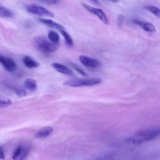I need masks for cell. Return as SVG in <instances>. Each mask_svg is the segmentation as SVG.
<instances>
[{
    "mask_svg": "<svg viewBox=\"0 0 160 160\" xmlns=\"http://www.w3.org/2000/svg\"><path fill=\"white\" fill-rule=\"evenodd\" d=\"M14 16V14L12 11L4 6H0V17L11 18H13Z\"/></svg>",
    "mask_w": 160,
    "mask_h": 160,
    "instance_id": "cell-14",
    "label": "cell"
},
{
    "mask_svg": "<svg viewBox=\"0 0 160 160\" xmlns=\"http://www.w3.org/2000/svg\"><path fill=\"white\" fill-rule=\"evenodd\" d=\"M48 38L51 41L54 42H59V36L56 32H55L54 31H50L48 32Z\"/></svg>",
    "mask_w": 160,
    "mask_h": 160,
    "instance_id": "cell-18",
    "label": "cell"
},
{
    "mask_svg": "<svg viewBox=\"0 0 160 160\" xmlns=\"http://www.w3.org/2000/svg\"><path fill=\"white\" fill-rule=\"evenodd\" d=\"M0 64L8 72H14L17 68L16 63L12 59L1 54H0Z\"/></svg>",
    "mask_w": 160,
    "mask_h": 160,
    "instance_id": "cell-6",
    "label": "cell"
},
{
    "mask_svg": "<svg viewBox=\"0 0 160 160\" xmlns=\"http://www.w3.org/2000/svg\"><path fill=\"white\" fill-rule=\"evenodd\" d=\"M101 82V79L99 78H89V79H77L68 80L64 82V84L69 87H82L91 86L98 84Z\"/></svg>",
    "mask_w": 160,
    "mask_h": 160,
    "instance_id": "cell-3",
    "label": "cell"
},
{
    "mask_svg": "<svg viewBox=\"0 0 160 160\" xmlns=\"http://www.w3.org/2000/svg\"><path fill=\"white\" fill-rule=\"evenodd\" d=\"M144 8L154 14L155 16L158 18H160V9L155 6L148 5L144 7Z\"/></svg>",
    "mask_w": 160,
    "mask_h": 160,
    "instance_id": "cell-16",
    "label": "cell"
},
{
    "mask_svg": "<svg viewBox=\"0 0 160 160\" xmlns=\"http://www.w3.org/2000/svg\"><path fill=\"white\" fill-rule=\"evenodd\" d=\"M41 1L48 4H55L59 2V0H40Z\"/></svg>",
    "mask_w": 160,
    "mask_h": 160,
    "instance_id": "cell-22",
    "label": "cell"
},
{
    "mask_svg": "<svg viewBox=\"0 0 160 160\" xmlns=\"http://www.w3.org/2000/svg\"><path fill=\"white\" fill-rule=\"evenodd\" d=\"M4 158H5V154H4V150L2 147H0V159H4Z\"/></svg>",
    "mask_w": 160,
    "mask_h": 160,
    "instance_id": "cell-23",
    "label": "cell"
},
{
    "mask_svg": "<svg viewBox=\"0 0 160 160\" xmlns=\"http://www.w3.org/2000/svg\"><path fill=\"white\" fill-rule=\"evenodd\" d=\"M39 21L42 24H45V25H46V26H48L50 28L58 29L59 31L62 30V29H64V28L62 25H61L60 24L51 20V19H45V18H40Z\"/></svg>",
    "mask_w": 160,
    "mask_h": 160,
    "instance_id": "cell-11",
    "label": "cell"
},
{
    "mask_svg": "<svg viewBox=\"0 0 160 160\" xmlns=\"http://www.w3.org/2000/svg\"><path fill=\"white\" fill-rule=\"evenodd\" d=\"M82 6L86 10H88L92 14L96 15L103 23H104L105 24H109L108 18L103 10H102L101 9H99V8H94V7L89 6L88 4H82Z\"/></svg>",
    "mask_w": 160,
    "mask_h": 160,
    "instance_id": "cell-5",
    "label": "cell"
},
{
    "mask_svg": "<svg viewBox=\"0 0 160 160\" xmlns=\"http://www.w3.org/2000/svg\"><path fill=\"white\" fill-rule=\"evenodd\" d=\"M71 66H72L79 74H82V75L84 76H87L88 74H87L81 68H80L78 65H76V64H74V63H71Z\"/></svg>",
    "mask_w": 160,
    "mask_h": 160,
    "instance_id": "cell-21",
    "label": "cell"
},
{
    "mask_svg": "<svg viewBox=\"0 0 160 160\" xmlns=\"http://www.w3.org/2000/svg\"><path fill=\"white\" fill-rule=\"evenodd\" d=\"M59 31L61 32V34L64 37L66 44H67V46H68L69 47L72 46L74 43H73V41H72V39L71 37V36L65 31V29H62V30H60Z\"/></svg>",
    "mask_w": 160,
    "mask_h": 160,
    "instance_id": "cell-15",
    "label": "cell"
},
{
    "mask_svg": "<svg viewBox=\"0 0 160 160\" xmlns=\"http://www.w3.org/2000/svg\"><path fill=\"white\" fill-rule=\"evenodd\" d=\"M22 62L26 67L28 68H35L39 66V63L29 56H25L22 58Z\"/></svg>",
    "mask_w": 160,
    "mask_h": 160,
    "instance_id": "cell-12",
    "label": "cell"
},
{
    "mask_svg": "<svg viewBox=\"0 0 160 160\" xmlns=\"http://www.w3.org/2000/svg\"><path fill=\"white\" fill-rule=\"evenodd\" d=\"M26 9L29 13L35 14L39 16L50 17V18H53L54 16V14L52 12L48 10L45 8L40 6L30 5L27 7Z\"/></svg>",
    "mask_w": 160,
    "mask_h": 160,
    "instance_id": "cell-4",
    "label": "cell"
},
{
    "mask_svg": "<svg viewBox=\"0 0 160 160\" xmlns=\"http://www.w3.org/2000/svg\"><path fill=\"white\" fill-rule=\"evenodd\" d=\"M92 1H93L94 2H95L96 4H99V1L98 0H92Z\"/></svg>",
    "mask_w": 160,
    "mask_h": 160,
    "instance_id": "cell-25",
    "label": "cell"
},
{
    "mask_svg": "<svg viewBox=\"0 0 160 160\" xmlns=\"http://www.w3.org/2000/svg\"><path fill=\"white\" fill-rule=\"evenodd\" d=\"M160 135V129H151L141 131L136 134L134 137L131 138L128 141L134 144H139L144 141H150Z\"/></svg>",
    "mask_w": 160,
    "mask_h": 160,
    "instance_id": "cell-2",
    "label": "cell"
},
{
    "mask_svg": "<svg viewBox=\"0 0 160 160\" xmlns=\"http://www.w3.org/2000/svg\"><path fill=\"white\" fill-rule=\"evenodd\" d=\"M17 96L19 98H23L26 95V91L23 89H18L15 91Z\"/></svg>",
    "mask_w": 160,
    "mask_h": 160,
    "instance_id": "cell-20",
    "label": "cell"
},
{
    "mask_svg": "<svg viewBox=\"0 0 160 160\" xmlns=\"http://www.w3.org/2000/svg\"><path fill=\"white\" fill-rule=\"evenodd\" d=\"M22 145H19L18 146L16 149L14 151L13 153H12V159H18L20 157L21 154V152H22Z\"/></svg>",
    "mask_w": 160,
    "mask_h": 160,
    "instance_id": "cell-19",
    "label": "cell"
},
{
    "mask_svg": "<svg viewBox=\"0 0 160 160\" xmlns=\"http://www.w3.org/2000/svg\"><path fill=\"white\" fill-rule=\"evenodd\" d=\"M33 43L34 46L41 52L44 53L52 52L59 48V42L51 41L43 36H37L34 38Z\"/></svg>",
    "mask_w": 160,
    "mask_h": 160,
    "instance_id": "cell-1",
    "label": "cell"
},
{
    "mask_svg": "<svg viewBox=\"0 0 160 160\" xmlns=\"http://www.w3.org/2000/svg\"><path fill=\"white\" fill-rule=\"evenodd\" d=\"M53 128L50 126H46L44 127L42 129H39L35 134V138L38 139H43L46 138L53 132Z\"/></svg>",
    "mask_w": 160,
    "mask_h": 160,
    "instance_id": "cell-9",
    "label": "cell"
},
{
    "mask_svg": "<svg viewBox=\"0 0 160 160\" xmlns=\"http://www.w3.org/2000/svg\"><path fill=\"white\" fill-rule=\"evenodd\" d=\"M134 23L138 24L139 27H141L143 30H144L146 32H153L156 31V28H155L154 26L150 22L135 20Z\"/></svg>",
    "mask_w": 160,
    "mask_h": 160,
    "instance_id": "cell-10",
    "label": "cell"
},
{
    "mask_svg": "<svg viewBox=\"0 0 160 160\" xmlns=\"http://www.w3.org/2000/svg\"><path fill=\"white\" fill-rule=\"evenodd\" d=\"M79 61L83 65L90 68H96L100 66V62L98 59L86 56H80Z\"/></svg>",
    "mask_w": 160,
    "mask_h": 160,
    "instance_id": "cell-7",
    "label": "cell"
},
{
    "mask_svg": "<svg viewBox=\"0 0 160 160\" xmlns=\"http://www.w3.org/2000/svg\"><path fill=\"white\" fill-rule=\"evenodd\" d=\"M24 85L27 89L31 91H34L36 90L38 87V83L37 81L31 78H28L24 81Z\"/></svg>",
    "mask_w": 160,
    "mask_h": 160,
    "instance_id": "cell-13",
    "label": "cell"
},
{
    "mask_svg": "<svg viewBox=\"0 0 160 160\" xmlns=\"http://www.w3.org/2000/svg\"><path fill=\"white\" fill-rule=\"evenodd\" d=\"M52 67L58 72L63 74L64 75H69V76H72L73 74L72 71L69 69L68 67L58 63V62H53L51 64Z\"/></svg>",
    "mask_w": 160,
    "mask_h": 160,
    "instance_id": "cell-8",
    "label": "cell"
},
{
    "mask_svg": "<svg viewBox=\"0 0 160 160\" xmlns=\"http://www.w3.org/2000/svg\"><path fill=\"white\" fill-rule=\"evenodd\" d=\"M12 104V101L9 98L0 96V108L8 106Z\"/></svg>",
    "mask_w": 160,
    "mask_h": 160,
    "instance_id": "cell-17",
    "label": "cell"
},
{
    "mask_svg": "<svg viewBox=\"0 0 160 160\" xmlns=\"http://www.w3.org/2000/svg\"><path fill=\"white\" fill-rule=\"evenodd\" d=\"M111 2H114V3H116V2H118L119 1V0H108Z\"/></svg>",
    "mask_w": 160,
    "mask_h": 160,
    "instance_id": "cell-24",
    "label": "cell"
}]
</instances>
